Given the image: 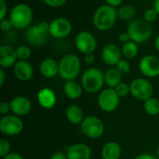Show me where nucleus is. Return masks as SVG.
<instances>
[{"instance_id": "obj_30", "label": "nucleus", "mask_w": 159, "mask_h": 159, "mask_svg": "<svg viewBox=\"0 0 159 159\" xmlns=\"http://www.w3.org/2000/svg\"><path fill=\"white\" fill-rule=\"evenodd\" d=\"M116 68L122 75H125V74L129 73V71H130V63H129L127 60L121 59V60L117 62V64L116 65Z\"/></svg>"}, {"instance_id": "obj_10", "label": "nucleus", "mask_w": 159, "mask_h": 159, "mask_svg": "<svg viewBox=\"0 0 159 159\" xmlns=\"http://www.w3.org/2000/svg\"><path fill=\"white\" fill-rule=\"evenodd\" d=\"M119 98L115 89L108 88L102 89L98 96L99 107L106 113L114 112L119 105Z\"/></svg>"}, {"instance_id": "obj_27", "label": "nucleus", "mask_w": 159, "mask_h": 159, "mask_svg": "<svg viewBox=\"0 0 159 159\" xmlns=\"http://www.w3.org/2000/svg\"><path fill=\"white\" fill-rule=\"evenodd\" d=\"M143 107L145 112L152 116H156L159 115V100L157 98L151 97L146 100L143 103Z\"/></svg>"}, {"instance_id": "obj_20", "label": "nucleus", "mask_w": 159, "mask_h": 159, "mask_svg": "<svg viewBox=\"0 0 159 159\" xmlns=\"http://www.w3.org/2000/svg\"><path fill=\"white\" fill-rule=\"evenodd\" d=\"M40 74L46 78H53L59 75V62L52 58L43 60L39 65Z\"/></svg>"}, {"instance_id": "obj_22", "label": "nucleus", "mask_w": 159, "mask_h": 159, "mask_svg": "<svg viewBox=\"0 0 159 159\" xmlns=\"http://www.w3.org/2000/svg\"><path fill=\"white\" fill-rule=\"evenodd\" d=\"M83 87L81 84L75 80L66 81L63 87L64 94L71 100H76L81 97L83 93Z\"/></svg>"}, {"instance_id": "obj_44", "label": "nucleus", "mask_w": 159, "mask_h": 159, "mask_svg": "<svg viewBox=\"0 0 159 159\" xmlns=\"http://www.w3.org/2000/svg\"><path fill=\"white\" fill-rule=\"evenodd\" d=\"M154 8L157 11L159 15V0H155L154 2Z\"/></svg>"}, {"instance_id": "obj_9", "label": "nucleus", "mask_w": 159, "mask_h": 159, "mask_svg": "<svg viewBox=\"0 0 159 159\" xmlns=\"http://www.w3.org/2000/svg\"><path fill=\"white\" fill-rule=\"evenodd\" d=\"M23 129V122L16 115L3 116L0 119V131L7 136H15Z\"/></svg>"}, {"instance_id": "obj_26", "label": "nucleus", "mask_w": 159, "mask_h": 159, "mask_svg": "<svg viewBox=\"0 0 159 159\" xmlns=\"http://www.w3.org/2000/svg\"><path fill=\"white\" fill-rule=\"evenodd\" d=\"M121 51H122V55L126 58V59H133L138 55L139 52V48L137 43L133 42V41H129L126 44H123L122 48H121Z\"/></svg>"}, {"instance_id": "obj_11", "label": "nucleus", "mask_w": 159, "mask_h": 159, "mask_svg": "<svg viewBox=\"0 0 159 159\" xmlns=\"http://www.w3.org/2000/svg\"><path fill=\"white\" fill-rule=\"evenodd\" d=\"M75 45L81 53L86 55L93 53L96 50L97 39L90 32L81 31L75 35Z\"/></svg>"}, {"instance_id": "obj_16", "label": "nucleus", "mask_w": 159, "mask_h": 159, "mask_svg": "<svg viewBox=\"0 0 159 159\" xmlns=\"http://www.w3.org/2000/svg\"><path fill=\"white\" fill-rule=\"evenodd\" d=\"M66 155L68 159H90L92 152L89 145L78 143L68 147Z\"/></svg>"}, {"instance_id": "obj_46", "label": "nucleus", "mask_w": 159, "mask_h": 159, "mask_svg": "<svg viewBox=\"0 0 159 159\" xmlns=\"http://www.w3.org/2000/svg\"><path fill=\"white\" fill-rule=\"evenodd\" d=\"M157 157L159 159V147L157 148Z\"/></svg>"}, {"instance_id": "obj_40", "label": "nucleus", "mask_w": 159, "mask_h": 159, "mask_svg": "<svg viewBox=\"0 0 159 159\" xmlns=\"http://www.w3.org/2000/svg\"><path fill=\"white\" fill-rule=\"evenodd\" d=\"M49 159H68L67 158V155L62 153V152H56L54 153Z\"/></svg>"}, {"instance_id": "obj_41", "label": "nucleus", "mask_w": 159, "mask_h": 159, "mask_svg": "<svg viewBox=\"0 0 159 159\" xmlns=\"http://www.w3.org/2000/svg\"><path fill=\"white\" fill-rule=\"evenodd\" d=\"M3 159H23V157L17 153H9L7 156L3 157Z\"/></svg>"}, {"instance_id": "obj_4", "label": "nucleus", "mask_w": 159, "mask_h": 159, "mask_svg": "<svg viewBox=\"0 0 159 159\" xmlns=\"http://www.w3.org/2000/svg\"><path fill=\"white\" fill-rule=\"evenodd\" d=\"M33 10L27 4L20 3L15 5L10 13L9 20L16 29H25L28 28L33 20Z\"/></svg>"}, {"instance_id": "obj_13", "label": "nucleus", "mask_w": 159, "mask_h": 159, "mask_svg": "<svg viewBox=\"0 0 159 159\" xmlns=\"http://www.w3.org/2000/svg\"><path fill=\"white\" fill-rule=\"evenodd\" d=\"M140 72L146 77H157L159 75V58L155 55L143 56L139 63Z\"/></svg>"}, {"instance_id": "obj_33", "label": "nucleus", "mask_w": 159, "mask_h": 159, "mask_svg": "<svg viewBox=\"0 0 159 159\" xmlns=\"http://www.w3.org/2000/svg\"><path fill=\"white\" fill-rule=\"evenodd\" d=\"M47 6L50 7H54V8H58L62 7L67 0H42Z\"/></svg>"}, {"instance_id": "obj_36", "label": "nucleus", "mask_w": 159, "mask_h": 159, "mask_svg": "<svg viewBox=\"0 0 159 159\" xmlns=\"http://www.w3.org/2000/svg\"><path fill=\"white\" fill-rule=\"evenodd\" d=\"M7 14V5L5 0H0V20L6 19Z\"/></svg>"}, {"instance_id": "obj_43", "label": "nucleus", "mask_w": 159, "mask_h": 159, "mask_svg": "<svg viewBox=\"0 0 159 159\" xmlns=\"http://www.w3.org/2000/svg\"><path fill=\"white\" fill-rule=\"evenodd\" d=\"M5 79H6V75H5V72L3 69L0 70V86H3L5 83Z\"/></svg>"}, {"instance_id": "obj_24", "label": "nucleus", "mask_w": 159, "mask_h": 159, "mask_svg": "<svg viewBox=\"0 0 159 159\" xmlns=\"http://www.w3.org/2000/svg\"><path fill=\"white\" fill-rule=\"evenodd\" d=\"M104 80L108 88L115 89L122 82V74L116 67H111L104 73Z\"/></svg>"}, {"instance_id": "obj_14", "label": "nucleus", "mask_w": 159, "mask_h": 159, "mask_svg": "<svg viewBox=\"0 0 159 159\" xmlns=\"http://www.w3.org/2000/svg\"><path fill=\"white\" fill-rule=\"evenodd\" d=\"M121 48L117 45L112 43L105 45L101 53L102 61L109 66H116L117 62L121 60Z\"/></svg>"}, {"instance_id": "obj_19", "label": "nucleus", "mask_w": 159, "mask_h": 159, "mask_svg": "<svg viewBox=\"0 0 159 159\" xmlns=\"http://www.w3.org/2000/svg\"><path fill=\"white\" fill-rule=\"evenodd\" d=\"M37 101L39 105L44 109H51L56 104L57 97L55 92L49 88H44L39 90L37 94Z\"/></svg>"}, {"instance_id": "obj_18", "label": "nucleus", "mask_w": 159, "mask_h": 159, "mask_svg": "<svg viewBox=\"0 0 159 159\" xmlns=\"http://www.w3.org/2000/svg\"><path fill=\"white\" fill-rule=\"evenodd\" d=\"M15 76L20 81H29L34 75V68L27 61H18L13 66Z\"/></svg>"}, {"instance_id": "obj_3", "label": "nucleus", "mask_w": 159, "mask_h": 159, "mask_svg": "<svg viewBox=\"0 0 159 159\" xmlns=\"http://www.w3.org/2000/svg\"><path fill=\"white\" fill-rule=\"evenodd\" d=\"M105 83L103 72L96 67L88 68L82 75L81 85L89 93H97L99 92Z\"/></svg>"}, {"instance_id": "obj_23", "label": "nucleus", "mask_w": 159, "mask_h": 159, "mask_svg": "<svg viewBox=\"0 0 159 159\" xmlns=\"http://www.w3.org/2000/svg\"><path fill=\"white\" fill-rule=\"evenodd\" d=\"M66 117L73 125H81L84 120V111L78 105H70L66 110Z\"/></svg>"}, {"instance_id": "obj_42", "label": "nucleus", "mask_w": 159, "mask_h": 159, "mask_svg": "<svg viewBox=\"0 0 159 159\" xmlns=\"http://www.w3.org/2000/svg\"><path fill=\"white\" fill-rule=\"evenodd\" d=\"M135 159H158L157 157L151 155V154H141L136 157Z\"/></svg>"}, {"instance_id": "obj_45", "label": "nucleus", "mask_w": 159, "mask_h": 159, "mask_svg": "<svg viewBox=\"0 0 159 159\" xmlns=\"http://www.w3.org/2000/svg\"><path fill=\"white\" fill-rule=\"evenodd\" d=\"M155 47H156V48L159 51V34L156 37V40H155Z\"/></svg>"}, {"instance_id": "obj_31", "label": "nucleus", "mask_w": 159, "mask_h": 159, "mask_svg": "<svg viewBox=\"0 0 159 159\" xmlns=\"http://www.w3.org/2000/svg\"><path fill=\"white\" fill-rule=\"evenodd\" d=\"M158 13L157 11L154 8V7H151V8H148L145 12H144V15H143V20H145L147 22L151 23V22H154L157 17H158Z\"/></svg>"}, {"instance_id": "obj_21", "label": "nucleus", "mask_w": 159, "mask_h": 159, "mask_svg": "<svg viewBox=\"0 0 159 159\" xmlns=\"http://www.w3.org/2000/svg\"><path fill=\"white\" fill-rule=\"evenodd\" d=\"M122 154L121 146L116 142H109L105 143L102 149V159H119Z\"/></svg>"}, {"instance_id": "obj_6", "label": "nucleus", "mask_w": 159, "mask_h": 159, "mask_svg": "<svg viewBox=\"0 0 159 159\" xmlns=\"http://www.w3.org/2000/svg\"><path fill=\"white\" fill-rule=\"evenodd\" d=\"M49 36V23L47 21H40L37 24L29 26L25 32L27 42L35 47L45 45Z\"/></svg>"}, {"instance_id": "obj_12", "label": "nucleus", "mask_w": 159, "mask_h": 159, "mask_svg": "<svg viewBox=\"0 0 159 159\" xmlns=\"http://www.w3.org/2000/svg\"><path fill=\"white\" fill-rule=\"evenodd\" d=\"M72 23L69 20L60 17L49 22V34L56 39H63L72 32Z\"/></svg>"}, {"instance_id": "obj_39", "label": "nucleus", "mask_w": 159, "mask_h": 159, "mask_svg": "<svg viewBox=\"0 0 159 159\" xmlns=\"http://www.w3.org/2000/svg\"><path fill=\"white\" fill-rule=\"evenodd\" d=\"M84 60H85V62L87 64H93L95 62V56L93 53H89V54H86L85 57H84Z\"/></svg>"}, {"instance_id": "obj_7", "label": "nucleus", "mask_w": 159, "mask_h": 159, "mask_svg": "<svg viewBox=\"0 0 159 159\" xmlns=\"http://www.w3.org/2000/svg\"><path fill=\"white\" fill-rule=\"evenodd\" d=\"M130 94L138 101H143L153 97L154 87L151 82L145 78H135L129 84Z\"/></svg>"}, {"instance_id": "obj_8", "label": "nucleus", "mask_w": 159, "mask_h": 159, "mask_svg": "<svg viewBox=\"0 0 159 159\" xmlns=\"http://www.w3.org/2000/svg\"><path fill=\"white\" fill-rule=\"evenodd\" d=\"M82 133L90 139L100 138L104 132L103 122L95 116H89L84 118L80 125Z\"/></svg>"}, {"instance_id": "obj_38", "label": "nucleus", "mask_w": 159, "mask_h": 159, "mask_svg": "<svg viewBox=\"0 0 159 159\" xmlns=\"http://www.w3.org/2000/svg\"><path fill=\"white\" fill-rule=\"evenodd\" d=\"M106 2V5L108 6H111V7H119L120 6H122V3H123V0H104Z\"/></svg>"}, {"instance_id": "obj_25", "label": "nucleus", "mask_w": 159, "mask_h": 159, "mask_svg": "<svg viewBox=\"0 0 159 159\" xmlns=\"http://www.w3.org/2000/svg\"><path fill=\"white\" fill-rule=\"evenodd\" d=\"M116 10L117 18L122 20H129L136 16V9L131 5H122Z\"/></svg>"}, {"instance_id": "obj_17", "label": "nucleus", "mask_w": 159, "mask_h": 159, "mask_svg": "<svg viewBox=\"0 0 159 159\" xmlns=\"http://www.w3.org/2000/svg\"><path fill=\"white\" fill-rule=\"evenodd\" d=\"M18 61L16 49L8 45L0 46V66L1 68H9Z\"/></svg>"}, {"instance_id": "obj_37", "label": "nucleus", "mask_w": 159, "mask_h": 159, "mask_svg": "<svg viewBox=\"0 0 159 159\" xmlns=\"http://www.w3.org/2000/svg\"><path fill=\"white\" fill-rule=\"evenodd\" d=\"M118 40H119V42H120V43H122V44H126V43H128L129 41H130V37H129V34H128L127 32H125V33H122V34H119V36H118Z\"/></svg>"}, {"instance_id": "obj_1", "label": "nucleus", "mask_w": 159, "mask_h": 159, "mask_svg": "<svg viewBox=\"0 0 159 159\" xmlns=\"http://www.w3.org/2000/svg\"><path fill=\"white\" fill-rule=\"evenodd\" d=\"M117 20V10L116 7L102 5L99 7L92 17V22L95 28L99 31H109L111 30Z\"/></svg>"}, {"instance_id": "obj_35", "label": "nucleus", "mask_w": 159, "mask_h": 159, "mask_svg": "<svg viewBox=\"0 0 159 159\" xmlns=\"http://www.w3.org/2000/svg\"><path fill=\"white\" fill-rule=\"evenodd\" d=\"M9 111H11V107H10V102H2L0 103V114L2 116H7Z\"/></svg>"}, {"instance_id": "obj_5", "label": "nucleus", "mask_w": 159, "mask_h": 159, "mask_svg": "<svg viewBox=\"0 0 159 159\" xmlns=\"http://www.w3.org/2000/svg\"><path fill=\"white\" fill-rule=\"evenodd\" d=\"M130 40L135 43H143L151 38L153 34V28L145 20L136 19L130 21L127 28Z\"/></svg>"}, {"instance_id": "obj_32", "label": "nucleus", "mask_w": 159, "mask_h": 159, "mask_svg": "<svg viewBox=\"0 0 159 159\" xmlns=\"http://www.w3.org/2000/svg\"><path fill=\"white\" fill-rule=\"evenodd\" d=\"M10 143L6 139L0 140V157L3 158L10 153Z\"/></svg>"}, {"instance_id": "obj_28", "label": "nucleus", "mask_w": 159, "mask_h": 159, "mask_svg": "<svg viewBox=\"0 0 159 159\" xmlns=\"http://www.w3.org/2000/svg\"><path fill=\"white\" fill-rule=\"evenodd\" d=\"M16 54H17L18 61H27L31 57L32 51L28 46L21 45L16 48Z\"/></svg>"}, {"instance_id": "obj_15", "label": "nucleus", "mask_w": 159, "mask_h": 159, "mask_svg": "<svg viewBox=\"0 0 159 159\" xmlns=\"http://www.w3.org/2000/svg\"><path fill=\"white\" fill-rule=\"evenodd\" d=\"M11 112L18 116H23L28 115L32 110L31 101L24 96H18L10 101Z\"/></svg>"}, {"instance_id": "obj_2", "label": "nucleus", "mask_w": 159, "mask_h": 159, "mask_svg": "<svg viewBox=\"0 0 159 159\" xmlns=\"http://www.w3.org/2000/svg\"><path fill=\"white\" fill-rule=\"evenodd\" d=\"M81 70V61L77 55L67 54L59 61V75L65 81L75 80Z\"/></svg>"}, {"instance_id": "obj_34", "label": "nucleus", "mask_w": 159, "mask_h": 159, "mask_svg": "<svg viewBox=\"0 0 159 159\" xmlns=\"http://www.w3.org/2000/svg\"><path fill=\"white\" fill-rule=\"evenodd\" d=\"M0 28L3 32H9L14 27L9 19H4L0 21Z\"/></svg>"}, {"instance_id": "obj_29", "label": "nucleus", "mask_w": 159, "mask_h": 159, "mask_svg": "<svg viewBox=\"0 0 159 159\" xmlns=\"http://www.w3.org/2000/svg\"><path fill=\"white\" fill-rule=\"evenodd\" d=\"M115 90L116 91V93L118 94V96L120 98H123V97H126L128 96L129 93H130V88H129V85L124 83V82H121L118 86H116L115 88Z\"/></svg>"}]
</instances>
